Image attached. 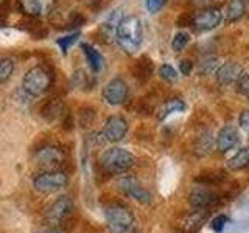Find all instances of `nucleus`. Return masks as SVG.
<instances>
[{"label": "nucleus", "instance_id": "obj_1", "mask_svg": "<svg viewBox=\"0 0 249 233\" xmlns=\"http://www.w3.org/2000/svg\"><path fill=\"white\" fill-rule=\"evenodd\" d=\"M115 41L124 53L134 54L140 49L143 41L142 20L137 16H126V17H123L119 27H117Z\"/></svg>", "mask_w": 249, "mask_h": 233}, {"label": "nucleus", "instance_id": "obj_2", "mask_svg": "<svg viewBox=\"0 0 249 233\" xmlns=\"http://www.w3.org/2000/svg\"><path fill=\"white\" fill-rule=\"evenodd\" d=\"M53 84V73L44 66H35L22 78V90L25 95L36 98L50 90Z\"/></svg>", "mask_w": 249, "mask_h": 233}, {"label": "nucleus", "instance_id": "obj_3", "mask_svg": "<svg viewBox=\"0 0 249 233\" xmlns=\"http://www.w3.org/2000/svg\"><path fill=\"white\" fill-rule=\"evenodd\" d=\"M136 163V157L123 148H109L100 157V165L106 173L123 174L131 169Z\"/></svg>", "mask_w": 249, "mask_h": 233}, {"label": "nucleus", "instance_id": "obj_4", "mask_svg": "<svg viewBox=\"0 0 249 233\" xmlns=\"http://www.w3.org/2000/svg\"><path fill=\"white\" fill-rule=\"evenodd\" d=\"M105 219L112 233H128L134 225V217L123 205H107L105 208Z\"/></svg>", "mask_w": 249, "mask_h": 233}, {"label": "nucleus", "instance_id": "obj_5", "mask_svg": "<svg viewBox=\"0 0 249 233\" xmlns=\"http://www.w3.org/2000/svg\"><path fill=\"white\" fill-rule=\"evenodd\" d=\"M35 188L41 193H54L67 185V176L62 171H47L35 179Z\"/></svg>", "mask_w": 249, "mask_h": 233}, {"label": "nucleus", "instance_id": "obj_6", "mask_svg": "<svg viewBox=\"0 0 249 233\" xmlns=\"http://www.w3.org/2000/svg\"><path fill=\"white\" fill-rule=\"evenodd\" d=\"M101 95H103V100L107 104L120 106L128 98V85L122 78L119 76L112 78V80L103 87V90H101Z\"/></svg>", "mask_w": 249, "mask_h": 233}, {"label": "nucleus", "instance_id": "obj_7", "mask_svg": "<svg viewBox=\"0 0 249 233\" xmlns=\"http://www.w3.org/2000/svg\"><path fill=\"white\" fill-rule=\"evenodd\" d=\"M223 20V13L220 8H206L196 14H193V23L192 27L198 31H210L215 30Z\"/></svg>", "mask_w": 249, "mask_h": 233}, {"label": "nucleus", "instance_id": "obj_8", "mask_svg": "<svg viewBox=\"0 0 249 233\" xmlns=\"http://www.w3.org/2000/svg\"><path fill=\"white\" fill-rule=\"evenodd\" d=\"M56 0H18L19 10L30 19H41L50 14Z\"/></svg>", "mask_w": 249, "mask_h": 233}, {"label": "nucleus", "instance_id": "obj_9", "mask_svg": "<svg viewBox=\"0 0 249 233\" xmlns=\"http://www.w3.org/2000/svg\"><path fill=\"white\" fill-rule=\"evenodd\" d=\"M117 185H119V188L126 194V196L136 199L137 202H142V204H150L151 202L150 193L145 190V186L140 183L136 177L124 176L117 182Z\"/></svg>", "mask_w": 249, "mask_h": 233}, {"label": "nucleus", "instance_id": "obj_10", "mask_svg": "<svg viewBox=\"0 0 249 233\" xmlns=\"http://www.w3.org/2000/svg\"><path fill=\"white\" fill-rule=\"evenodd\" d=\"M128 132V123L126 120L123 118L120 115H112L109 116L105 128H103V132H101V135L105 137L106 142H111V143H117L120 142V140L124 138Z\"/></svg>", "mask_w": 249, "mask_h": 233}, {"label": "nucleus", "instance_id": "obj_11", "mask_svg": "<svg viewBox=\"0 0 249 233\" xmlns=\"http://www.w3.org/2000/svg\"><path fill=\"white\" fill-rule=\"evenodd\" d=\"M72 212H73V202H72V199L59 198L50 207L47 217H49V222L53 225V227H56V225H61L64 221H67L69 216L72 215Z\"/></svg>", "mask_w": 249, "mask_h": 233}, {"label": "nucleus", "instance_id": "obj_12", "mask_svg": "<svg viewBox=\"0 0 249 233\" xmlns=\"http://www.w3.org/2000/svg\"><path fill=\"white\" fill-rule=\"evenodd\" d=\"M64 152L58 148H53V146H47L42 148L41 151H37L36 154V162L37 165H41L50 171H54L56 168H59L62 163H64Z\"/></svg>", "mask_w": 249, "mask_h": 233}, {"label": "nucleus", "instance_id": "obj_13", "mask_svg": "<svg viewBox=\"0 0 249 233\" xmlns=\"http://www.w3.org/2000/svg\"><path fill=\"white\" fill-rule=\"evenodd\" d=\"M240 143V134L237 128L233 126H224L216 135V148L220 152H229L235 150Z\"/></svg>", "mask_w": 249, "mask_h": 233}, {"label": "nucleus", "instance_id": "obj_14", "mask_svg": "<svg viewBox=\"0 0 249 233\" xmlns=\"http://www.w3.org/2000/svg\"><path fill=\"white\" fill-rule=\"evenodd\" d=\"M241 75H243V72H241V67L237 62H224L216 70V80L223 85H231L233 83L237 84Z\"/></svg>", "mask_w": 249, "mask_h": 233}, {"label": "nucleus", "instance_id": "obj_15", "mask_svg": "<svg viewBox=\"0 0 249 233\" xmlns=\"http://www.w3.org/2000/svg\"><path fill=\"white\" fill-rule=\"evenodd\" d=\"M189 200L193 208H209L216 202V196L206 188H196L190 193Z\"/></svg>", "mask_w": 249, "mask_h": 233}, {"label": "nucleus", "instance_id": "obj_16", "mask_svg": "<svg viewBox=\"0 0 249 233\" xmlns=\"http://www.w3.org/2000/svg\"><path fill=\"white\" fill-rule=\"evenodd\" d=\"M81 50L84 53L86 61H88V64H89L92 72L100 73L101 70H103V66H105V59L100 54V51L97 49H93L90 44H81Z\"/></svg>", "mask_w": 249, "mask_h": 233}, {"label": "nucleus", "instance_id": "obj_17", "mask_svg": "<svg viewBox=\"0 0 249 233\" xmlns=\"http://www.w3.org/2000/svg\"><path fill=\"white\" fill-rule=\"evenodd\" d=\"M184 111H185V103L181 98H170L163 104L159 106L156 116H158V120H165L167 116L178 114V112H184Z\"/></svg>", "mask_w": 249, "mask_h": 233}, {"label": "nucleus", "instance_id": "obj_18", "mask_svg": "<svg viewBox=\"0 0 249 233\" xmlns=\"http://www.w3.org/2000/svg\"><path fill=\"white\" fill-rule=\"evenodd\" d=\"M153 70H154V64L153 61L148 58V56H142L140 59L136 61L134 64V68H132V72H134V76L140 83H145L151 78L153 75Z\"/></svg>", "mask_w": 249, "mask_h": 233}, {"label": "nucleus", "instance_id": "obj_19", "mask_svg": "<svg viewBox=\"0 0 249 233\" xmlns=\"http://www.w3.org/2000/svg\"><path fill=\"white\" fill-rule=\"evenodd\" d=\"M246 13V3L245 0H229L228 5H226V22L233 23L238 22Z\"/></svg>", "mask_w": 249, "mask_h": 233}, {"label": "nucleus", "instance_id": "obj_20", "mask_svg": "<svg viewBox=\"0 0 249 233\" xmlns=\"http://www.w3.org/2000/svg\"><path fill=\"white\" fill-rule=\"evenodd\" d=\"M249 166V146H243L228 160V168L231 171H240Z\"/></svg>", "mask_w": 249, "mask_h": 233}, {"label": "nucleus", "instance_id": "obj_21", "mask_svg": "<svg viewBox=\"0 0 249 233\" xmlns=\"http://www.w3.org/2000/svg\"><path fill=\"white\" fill-rule=\"evenodd\" d=\"M206 216H207V208H195V212L185 217V222H184L185 232L187 233L196 232L202 225V222H204Z\"/></svg>", "mask_w": 249, "mask_h": 233}, {"label": "nucleus", "instance_id": "obj_22", "mask_svg": "<svg viewBox=\"0 0 249 233\" xmlns=\"http://www.w3.org/2000/svg\"><path fill=\"white\" fill-rule=\"evenodd\" d=\"M95 84V78H92V75L78 70V72L72 76V87L81 89V90H89L92 89V85Z\"/></svg>", "mask_w": 249, "mask_h": 233}, {"label": "nucleus", "instance_id": "obj_23", "mask_svg": "<svg viewBox=\"0 0 249 233\" xmlns=\"http://www.w3.org/2000/svg\"><path fill=\"white\" fill-rule=\"evenodd\" d=\"M61 112H62V103L56 98H52L47 101L41 111L42 116H45L47 120H54L56 116L61 115Z\"/></svg>", "mask_w": 249, "mask_h": 233}, {"label": "nucleus", "instance_id": "obj_24", "mask_svg": "<svg viewBox=\"0 0 249 233\" xmlns=\"http://www.w3.org/2000/svg\"><path fill=\"white\" fill-rule=\"evenodd\" d=\"M220 58L216 56H209L206 59H202L198 66V73L201 76H206V75H212L216 73V70L220 68Z\"/></svg>", "mask_w": 249, "mask_h": 233}, {"label": "nucleus", "instance_id": "obj_25", "mask_svg": "<svg viewBox=\"0 0 249 233\" xmlns=\"http://www.w3.org/2000/svg\"><path fill=\"white\" fill-rule=\"evenodd\" d=\"M14 72V61L11 58H0V84L6 83Z\"/></svg>", "mask_w": 249, "mask_h": 233}, {"label": "nucleus", "instance_id": "obj_26", "mask_svg": "<svg viewBox=\"0 0 249 233\" xmlns=\"http://www.w3.org/2000/svg\"><path fill=\"white\" fill-rule=\"evenodd\" d=\"M190 42V34L187 31H178L175 34L173 41H171V49L175 51H182Z\"/></svg>", "mask_w": 249, "mask_h": 233}, {"label": "nucleus", "instance_id": "obj_27", "mask_svg": "<svg viewBox=\"0 0 249 233\" xmlns=\"http://www.w3.org/2000/svg\"><path fill=\"white\" fill-rule=\"evenodd\" d=\"M159 76L168 84H173L178 81V72L175 70V67H171L170 64H162L159 67Z\"/></svg>", "mask_w": 249, "mask_h": 233}, {"label": "nucleus", "instance_id": "obj_28", "mask_svg": "<svg viewBox=\"0 0 249 233\" xmlns=\"http://www.w3.org/2000/svg\"><path fill=\"white\" fill-rule=\"evenodd\" d=\"M78 39H80V33H72V34H69V36H64V37L58 39L56 44H58V47L61 49L62 54H67L69 49L78 42Z\"/></svg>", "mask_w": 249, "mask_h": 233}, {"label": "nucleus", "instance_id": "obj_29", "mask_svg": "<svg viewBox=\"0 0 249 233\" xmlns=\"http://www.w3.org/2000/svg\"><path fill=\"white\" fill-rule=\"evenodd\" d=\"M237 90L241 97L249 100V73H243L237 81Z\"/></svg>", "mask_w": 249, "mask_h": 233}, {"label": "nucleus", "instance_id": "obj_30", "mask_svg": "<svg viewBox=\"0 0 249 233\" xmlns=\"http://www.w3.org/2000/svg\"><path fill=\"white\" fill-rule=\"evenodd\" d=\"M238 124H240V129L245 132L246 138L249 140V109L248 111H243L238 116Z\"/></svg>", "mask_w": 249, "mask_h": 233}, {"label": "nucleus", "instance_id": "obj_31", "mask_svg": "<svg viewBox=\"0 0 249 233\" xmlns=\"http://www.w3.org/2000/svg\"><path fill=\"white\" fill-rule=\"evenodd\" d=\"M165 3H167V0H145L146 10H148V13H151V14H156L158 11H160L162 6Z\"/></svg>", "mask_w": 249, "mask_h": 233}, {"label": "nucleus", "instance_id": "obj_32", "mask_svg": "<svg viewBox=\"0 0 249 233\" xmlns=\"http://www.w3.org/2000/svg\"><path fill=\"white\" fill-rule=\"evenodd\" d=\"M228 222H229V217L226 215H220V216H216L212 222H210V227H212L215 232H221L224 229V225Z\"/></svg>", "mask_w": 249, "mask_h": 233}, {"label": "nucleus", "instance_id": "obj_33", "mask_svg": "<svg viewBox=\"0 0 249 233\" xmlns=\"http://www.w3.org/2000/svg\"><path fill=\"white\" fill-rule=\"evenodd\" d=\"M192 23H193V14H189V13L181 14L176 20L178 27H192Z\"/></svg>", "mask_w": 249, "mask_h": 233}, {"label": "nucleus", "instance_id": "obj_34", "mask_svg": "<svg viewBox=\"0 0 249 233\" xmlns=\"http://www.w3.org/2000/svg\"><path fill=\"white\" fill-rule=\"evenodd\" d=\"M179 70H181L182 75L189 76L192 73V70H193V62L189 61V59H182L181 62H179Z\"/></svg>", "mask_w": 249, "mask_h": 233}, {"label": "nucleus", "instance_id": "obj_35", "mask_svg": "<svg viewBox=\"0 0 249 233\" xmlns=\"http://www.w3.org/2000/svg\"><path fill=\"white\" fill-rule=\"evenodd\" d=\"M6 23V11L3 10V3H0V27H5Z\"/></svg>", "mask_w": 249, "mask_h": 233}, {"label": "nucleus", "instance_id": "obj_36", "mask_svg": "<svg viewBox=\"0 0 249 233\" xmlns=\"http://www.w3.org/2000/svg\"><path fill=\"white\" fill-rule=\"evenodd\" d=\"M39 233H58V232L54 230V229H42Z\"/></svg>", "mask_w": 249, "mask_h": 233}, {"label": "nucleus", "instance_id": "obj_37", "mask_svg": "<svg viewBox=\"0 0 249 233\" xmlns=\"http://www.w3.org/2000/svg\"><path fill=\"white\" fill-rule=\"evenodd\" d=\"M245 3H246V8L249 10V0H245Z\"/></svg>", "mask_w": 249, "mask_h": 233}]
</instances>
